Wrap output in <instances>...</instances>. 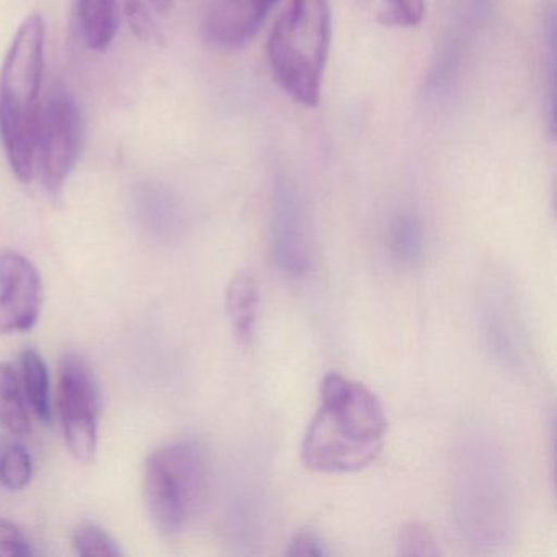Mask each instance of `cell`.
<instances>
[{"instance_id":"1","label":"cell","mask_w":557,"mask_h":557,"mask_svg":"<svg viewBox=\"0 0 557 557\" xmlns=\"http://www.w3.org/2000/svg\"><path fill=\"white\" fill-rule=\"evenodd\" d=\"M451 510L458 533L481 553L504 549L517 533L513 478L491 433H469L455 455Z\"/></svg>"},{"instance_id":"2","label":"cell","mask_w":557,"mask_h":557,"mask_svg":"<svg viewBox=\"0 0 557 557\" xmlns=\"http://www.w3.org/2000/svg\"><path fill=\"white\" fill-rule=\"evenodd\" d=\"M386 430V413L370 387L329 373L322 381L318 412L302 440V461L325 474L361 471L380 455Z\"/></svg>"},{"instance_id":"3","label":"cell","mask_w":557,"mask_h":557,"mask_svg":"<svg viewBox=\"0 0 557 557\" xmlns=\"http://www.w3.org/2000/svg\"><path fill=\"white\" fill-rule=\"evenodd\" d=\"M45 34L40 15L25 18L0 71V141L12 172L24 184L37 171Z\"/></svg>"},{"instance_id":"4","label":"cell","mask_w":557,"mask_h":557,"mask_svg":"<svg viewBox=\"0 0 557 557\" xmlns=\"http://www.w3.org/2000/svg\"><path fill=\"white\" fill-rule=\"evenodd\" d=\"M332 40L331 0H292L269 38V64L280 89L314 109Z\"/></svg>"},{"instance_id":"5","label":"cell","mask_w":557,"mask_h":557,"mask_svg":"<svg viewBox=\"0 0 557 557\" xmlns=\"http://www.w3.org/2000/svg\"><path fill=\"white\" fill-rule=\"evenodd\" d=\"M208 459L197 442L159 448L145 466V500L149 517L162 533L178 534L203 504L208 491Z\"/></svg>"},{"instance_id":"6","label":"cell","mask_w":557,"mask_h":557,"mask_svg":"<svg viewBox=\"0 0 557 557\" xmlns=\"http://www.w3.org/2000/svg\"><path fill=\"white\" fill-rule=\"evenodd\" d=\"M478 329L497 363L513 373H527L533 363V338L520 295L513 283L492 273L478 296Z\"/></svg>"},{"instance_id":"7","label":"cell","mask_w":557,"mask_h":557,"mask_svg":"<svg viewBox=\"0 0 557 557\" xmlns=\"http://www.w3.org/2000/svg\"><path fill=\"white\" fill-rule=\"evenodd\" d=\"M58 410L71 455L79 462L92 461L99 442L100 391L92 368L74 351L60 361Z\"/></svg>"},{"instance_id":"8","label":"cell","mask_w":557,"mask_h":557,"mask_svg":"<svg viewBox=\"0 0 557 557\" xmlns=\"http://www.w3.org/2000/svg\"><path fill=\"white\" fill-rule=\"evenodd\" d=\"M84 120L76 100L57 90L41 106L37 135V168L50 197H60L83 149Z\"/></svg>"},{"instance_id":"9","label":"cell","mask_w":557,"mask_h":557,"mask_svg":"<svg viewBox=\"0 0 557 557\" xmlns=\"http://www.w3.org/2000/svg\"><path fill=\"white\" fill-rule=\"evenodd\" d=\"M273 260L289 278H302L311 270L312 244L308 214L298 190L280 182L273 195Z\"/></svg>"},{"instance_id":"10","label":"cell","mask_w":557,"mask_h":557,"mask_svg":"<svg viewBox=\"0 0 557 557\" xmlns=\"http://www.w3.org/2000/svg\"><path fill=\"white\" fill-rule=\"evenodd\" d=\"M41 309V278L21 253H0V335L30 331Z\"/></svg>"},{"instance_id":"11","label":"cell","mask_w":557,"mask_h":557,"mask_svg":"<svg viewBox=\"0 0 557 557\" xmlns=\"http://www.w3.org/2000/svg\"><path fill=\"white\" fill-rule=\"evenodd\" d=\"M276 4L278 0H211L205 37L220 50H239L259 34Z\"/></svg>"},{"instance_id":"12","label":"cell","mask_w":557,"mask_h":557,"mask_svg":"<svg viewBox=\"0 0 557 557\" xmlns=\"http://www.w3.org/2000/svg\"><path fill=\"white\" fill-rule=\"evenodd\" d=\"M259 305V285L256 278L247 272L237 273L227 286L226 311L234 335L243 345H249L256 335Z\"/></svg>"},{"instance_id":"13","label":"cell","mask_w":557,"mask_h":557,"mask_svg":"<svg viewBox=\"0 0 557 557\" xmlns=\"http://www.w3.org/2000/svg\"><path fill=\"white\" fill-rule=\"evenodd\" d=\"M77 18L87 47L109 50L120 28L119 0H77Z\"/></svg>"},{"instance_id":"14","label":"cell","mask_w":557,"mask_h":557,"mask_svg":"<svg viewBox=\"0 0 557 557\" xmlns=\"http://www.w3.org/2000/svg\"><path fill=\"white\" fill-rule=\"evenodd\" d=\"M387 247L399 265L417 269L426 256V236L422 220L410 211H400L391 220Z\"/></svg>"},{"instance_id":"15","label":"cell","mask_w":557,"mask_h":557,"mask_svg":"<svg viewBox=\"0 0 557 557\" xmlns=\"http://www.w3.org/2000/svg\"><path fill=\"white\" fill-rule=\"evenodd\" d=\"M22 381L12 364L0 363V425L12 435H25L30 430L27 400Z\"/></svg>"},{"instance_id":"16","label":"cell","mask_w":557,"mask_h":557,"mask_svg":"<svg viewBox=\"0 0 557 557\" xmlns=\"http://www.w3.org/2000/svg\"><path fill=\"white\" fill-rule=\"evenodd\" d=\"M21 364L22 384H24L28 404L41 422H51L53 407H51L50 371L44 357L38 351L27 348L22 351Z\"/></svg>"},{"instance_id":"17","label":"cell","mask_w":557,"mask_h":557,"mask_svg":"<svg viewBox=\"0 0 557 557\" xmlns=\"http://www.w3.org/2000/svg\"><path fill=\"white\" fill-rule=\"evenodd\" d=\"M34 471L30 453L17 442L0 443V484L9 491L27 487Z\"/></svg>"},{"instance_id":"18","label":"cell","mask_w":557,"mask_h":557,"mask_svg":"<svg viewBox=\"0 0 557 557\" xmlns=\"http://www.w3.org/2000/svg\"><path fill=\"white\" fill-rule=\"evenodd\" d=\"M74 547L83 557L122 556L119 543L110 536L109 531L96 523H83L74 533Z\"/></svg>"},{"instance_id":"19","label":"cell","mask_w":557,"mask_h":557,"mask_svg":"<svg viewBox=\"0 0 557 557\" xmlns=\"http://www.w3.org/2000/svg\"><path fill=\"white\" fill-rule=\"evenodd\" d=\"M397 547L403 556H436L440 554L432 531L420 523H409L400 530Z\"/></svg>"},{"instance_id":"20","label":"cell","mask_w":557,"mask_h":557,"mask_svg":"<svg viewBox=\"0 0 557 557\" xmlns=\"http://www.w3.org/2000/svg\"><path fill=\"white\" fill-rule=\"evenodd\" d=\"M384 22L394 27H417L425 15V0H384Z\"/></svg>"},{"instance_id":"21","label":"cell","mask_w":557,"mask_h":557,"mask_svg":"<svg viewBox=\"0 0 557 557\" xmlns=\"http://www.w3.org/2000/svg\"><path fill=\"white\" fill-rule=\"evenodd\" d=\"M125 11L129 27L139 40L148 41V44L162 41L161 32L156 27L154 21H152L141 0H128Z\"/></svg>"},{"instance_id":"22","label":"cell","mask_w":557,"mask_h":557,"mask_svg":"<svg viewBox=\"0 0 557 557\" xmlns=\"http://www.w3.org/2000/svg\"><path fill=\"white\" fill-rule=\"evenodd\" d=\"M30 543L12 521L0 518V557L32 556Z\"/></svg>"},{"instance_id":"23","label":"cell","mask_w":557,"mask_h":557,"mask_svg":"<svg viewBox=\"0 0 557 557\" xmlns=\"http://www.w3.org/2000/svg\"><path fill=\"white\" fill-rule=\"evenodd\" d=\"M285 554L289 557H322L329 556L331 550L318 534L312 531H299L289 541L288 550Z\"/></svg>"},{"instance_id":"24","label":"cell","mask_w":557,"mask_h":557,"mask_svg":"<svg viewBox=\"0 0 557 557\" xmlns=\"http://www.w3.org/2000/svg\"><path fill=\"white\" fill-rule=\"evenodd\" d=\"M151 2L159 12H162V14L171 11L172 4H174V0H151Z\"/></svg>"}]
</instances>
